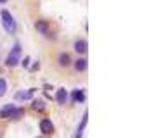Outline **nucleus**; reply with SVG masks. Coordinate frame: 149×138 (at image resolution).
<instances>
[{"label": "nucleus", "instance_id": "nucleus-1", "mask_svg": "<svg viewBox=\"0 0 149 138\" xmlns=\"http://www.w3.org/2000/svg\"><path fill=\"white\" fill-rule=\"evenodd\" d=\"M0 21H2V26H3L5 33L7 34H16V31H17V23H16V19L12 17L10 10L2 9V10H0Z\"/></svg>", "mask_w": 149, "mask_h": 138}, {"label": "nucleus", "instance_id": "nucleus-2", "mask_svg": "<svg viewBox=\"0 0 149 138\" xmlns=\"http://www.w3.org/2000/svg\"><path fill=\"white\" fill-rule=\"evenodd\" d=\"M19 55H21V43L16 41L14 47H12V50L7 54L3 64H5L7 68H17V66H19Z\"/></svg>", "mask_w": 149, "mask_h": 138}, {"label": "nucleus", "instance_id": "nucleus-3", "mask_svg": "<svg viewBox=\"0 0 149 138\" xmlns=\"http://www.w3.org/2000/svg\"><path fill=\"white\" fill-rule=\"evenodd\" d=\"M35 31L42 36H49L50 34V23L45 19H37L35 21Z\"/></svg>", "mask_w": 149, "mask_h": 138}, {"label": "nucleus", "instance_id": "nucleus-4", "mask_svg": "<svg viewBox=\"0 0 149 138\" xmlns=\"http://www.w3.org/2000/svg\"><path fill=\"white\" fill-rule=\"evenodd\" d=\"M71 66H73L76 74H83V72L87 71V68H88V61H87L83 55H80L78 59H74L73 62H71Z\"/></svg>", "mask_w": 149, "mask_h": 138}, {"label": "nucleus", "instance_id": "nucleus-5", "mask_svg": "<svg viewBox=\"0 0 149 138\" xmlns=\"http://www.w3.org/2000/svg\"><path fill=\"white\" fill-rule=\"evenodd\" d=\"M73 50L78 54V55H85V54L88 52V43H87V40L76 38V40L73 41Z\"/></svg>", "mask_w": 149, "mask_h": 138}, {"label": "nucleus", "instance_id": "nucleus-6", "mask_svg": "<svg viewBox=\"0 0 149 138\" xmlns=\"http://www.w3.org/2000/svg\"><path fill=\"white\" fill-rule=\"evenodd\" d=\"M70 100L73 104H83L87 100V93H85V90H81V88H74L73 92L70 93Z\"/></svg>", "mask_w": 149, "mask_h": 138}, {"label": "nucleus", "instance_id": "nucleus-7", "mask_svg": "<svg viewBox=\"0 0 149 138\" xmlns=\"http://www.w3.org/2000/svg\"><path fill=\"white\" fill-rule=\"evenodd\" d=\"M40 131H42L45 137H50V135L54 133V123H52L49 117H43V119L40 121Z\"/></svg>", "mask_w": 149, "mask_h": 138}, {"label": "nucleus", "instance_id": "nucleus-8", "mask_svg": "<svg viewBox=\"0 0 149 138\" xmlns=\"http://www.w3.org/2000/svg\"><path fill=\"white\" fill-rule=\"evenodd\" d=\"M71 62H73V57H71L70 52H61V54H57V64H59V68H70Z\"/></svg>", "mask_w": 149, "mask_h": 138}, {"label": "nucleus", "instance_id": "nucleus-9", "mask_svg": "<svg viewBox=\"0 0 149 138\" xmlns=\"http://www.w3.org/2000/svg\"><path fill=\"white\" fill-rule=\"evenodd\" d=\"M54 99H56V102L59 104V105H64V104L68 102V99H70V93H68L66 88L61 86V88L56 92V97H54Z\"/></svg>", "mask_w": 149, "mask_h": 138}, {"label": "nucleus", "instance_id": "nucleus-10", "mask_svg": "<svg viewBox=\"0 0 149 138\" xmlns=\"http://www.w3.org/2000/svg\"><path fill=\"white\" fill-rule=\"evenodd\" d=\"M33 93H35V90H19V92H16L14 99H16V100H21V102H24V100H31Z\"/></svg>", "mask_w": 149, "mask_h": 138}, {"label": "nucleus", "instance_id": "nucleus-11", "mask_svg": "<svg viewBox=\"0 0 149 138\" xmlns=\"http://www.w3.org/2000/svg\"><path fill=\"white\" fill-rule=\"evenodd\" d=\"M14 109H16V105H14V104H5V105L0 109V119H10V116H12Z\"/></svg>", "mask_w": 149, "mask_h": 138}, {"label": "nucleus", "instance_id": "nucleus-12", "mask_svg": "<svg viewBox=\"0 0 149 138\" xmlns=\"http://www.w3.org/2000/svg\"><path fill=\"white\" fill-rule=\"evenodd\" d=\"M87 121H88V114L85 112L83 117H81V121H80V124H78V128H76V133H74L73 138H83V130L87 126Z\"/></svg>", "mask_w": 149, "mask_h": 138}, {"label": "nucleus", "instance_id": "nucleus-13", "mask_svg": "<svg viewBox=\"0 0 149 138\" xmlns=\"http://www.w3.org/2000/svg\"><path fill=\"white\" fill-rule=\"evenodd\" d=\"M31 109H33L35 112H38V114H42V112L47 110V104H45V100H42V99H35V100L31 102Z\"/></svg>", "mask_w": 149, "mask_h": 138}, {"label": "nucleus", "instance_id": "nucleus-14", "mask_svg": "<svg viewBox=\"0 0 149 138\" xmlns=\"http://www.w3.org/2000/svg\"><path fill=\"white\" fill-rule=\"evenodd\" d=\"M24 107H16L14 109V112H12V116H10V119H21L23 116H24Z\"/></svg>", "mask_w": 149, "mask_h": 138}, {"label": "nucleus", "instance_id": "nucleus-15", "mask_svg": "<svg viewBox=\"0 0 149 138\" xmlns=\"http://www.w3.org/2000/svg\"><path fill=\"white\" fill-rule=\"evenodd\" d=\"M7 88H9V83L5 78H0V97H3L7 93Z\"/></svg>", "mask_w": 149, "mask_h": 138}, {"label": "nucleus", "instance_id": "nucleus-16", "mask_svg": "<svg viewBox=\"0 0 149 138\" xmlns=\"http://www.w3.org/2000/svg\"><path fill=\"white\" fill-rule=\"evenodd\" d=\"M21 66H23L24 69L28 68V66H30V57H24V59H23V62H21Z\"/></svg>", "mask_w": 149, "mask_h": 138}, {"label": "nucleus", "instance_id": "nucleus-17", "mask_svg": "<svg viewBox=\"0 0 149 138\" xmlns=\"http://www.w3.org/2000/svg\"><path fill=\"white\" fill-rule=\"evenodd\" d=\"M38 68H40V62H35V64H33V68H31V71L35 72V71H38Z\"/></svg>", "mask_w": 149, "mask_h": 138}, {"label": "nucleus", "instance_id": "nucleus-18", "mask_svg": "<svg viewBox=\"0 0 149 138\" xmlns=\"http://www.w3.org/2000/svg\"><path fill=\"white\" fill-rule=\"evenodd\" d=\"M7 2H9V0H0V3H7Z\"/></svg>", "mask_w": 149, "mask_h": 138}, {"label": "nucleus", "instance_id": "nucleus-19", "mask_svg": "<svg viewBox=\"0 0 149 138\" xmlns=\"http://www.w3.org/2000/svg\"><path fill=\"white\" fill-rule=\"evenodd\" d=\"M37 138H43V137H37Z\"/></svg>", "mask_w": 149, "mask_h": 138}]
</instances>
